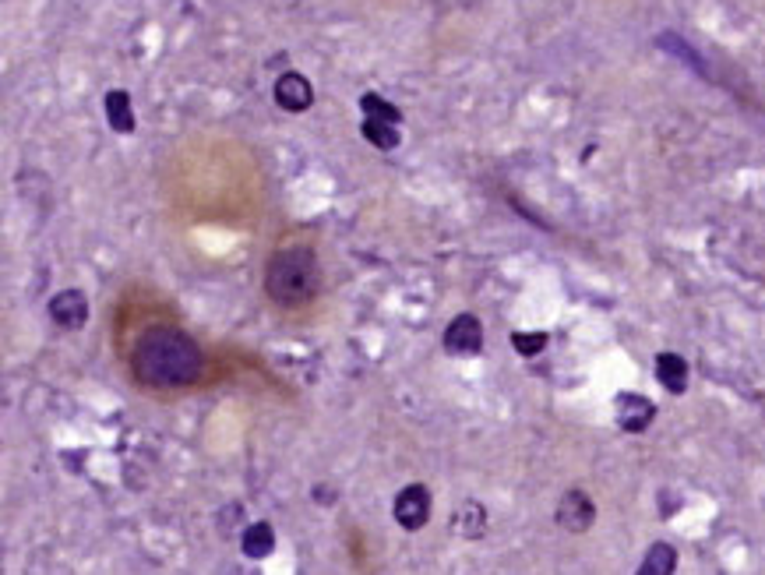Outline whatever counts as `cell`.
Returning a JSON list of instances; mask_svg holds the SVG:
<instances>
[{
  "instance_id": "6da1fadb",
  "label": "cell",
  "mask_w": 765,
  "mask_h": 575,
  "mask_svg": "<svg viewBox=\"0 0 765 575\" xmlns=\"http://www.w3.org/2000/svg\"><path fill=\"white\" fill-rule=\"evenodd\" d=\"M131 367L138 381H145L152 389H180V385H191L198 378L205 357L187 332L173 329V325H152L134 343Z\"/></svg>"
},
{
  "instance_id": "7a4b0ae2",
  "label": "cell",
  "mask_w": 765,
  "mask_h": 575,
  "mask_svg": "<svg viewBox=\"0 0 765 575\" xmlns=\"http://www.w3.org/2000/svg\"><path fill=\"white\" fill-rule=\"evenodd\" d=\"M321 290V265H318V254L304 244H290V247H279V251L268 258V269H265V293L272 304L286 307H304L318 297Z\"/></svg>"
},
{
  "instance_id": "3957f363",
  "label": "cell",
  "mask_w": 765,
  "mask_h": 575,
  "mask_svg": "<svg viewBox=\"0 0 765 575\" xmlns=\"http://www.w3.org/2000/svg\"><path fill=\"white\" fill-rule=\"evenodd\" d=\"M427 519H431V491H427L424 484L402 487L399 498H395V523L413 533V530H424Z\"/></svg>"
},
{
  "instance_id": "277c9868",
  "label": "cell",
  "mask_w": 765,
  "mask_h": 575,
  "mask_svg": "<svg viewBox=\"0 0 765 575\" xmlns=\"http://www.w3.org/2000/svg\"><path fill=\"white\" fill-rule=\"evenodd\" d=\"M50 318L57 329L78 332L85 322H89V300H85V293L82 290H60L57 297L50 300Z\"/></svg>"
},
{
  "instance_id": "5b68a950",
  "label": "cell",
  "mask_w": 765,
  "mask_h": 575,
  "mask_svg": "<svg viewBox=\"0 0 765 575\" xmlns=\"http://www.w3.org/2000/svg\"><path fill=\"white\" fill-rule=\"evenodd\" d=\"M445 346L448 353H459V357H473L483 346V325L476 314H459L452 325L445 329Z\"/></svg>"
},
{
  "instance_id": "8992f818",
  "label": "cell",
  "mask_w": 765,
  "mask_h": 575,
  "mask_svg": "<svg viewBox=\"0 0 765 575\" xmlns=\"http://www.w3.org/2000/svg\"><path fill=\"white\" fill-rule=\"evenodd\" d=\"M275 103L283 106L286 113H304L314 106V85L307 82L304 75H297V71H286V75H279V82H275Z\"/></svg>"
},
{
  "instance_id": "52a82bcc",
  "label": "cell",
  "mask_w": 765,
  "mask_h": 575,
  "mask_svg": "<svg viewBox=\"0 0 765 575\" xmlns=\"http://www.w3.org/2000/svg\"><path fill=\"white\" fill-rule=\"evenodd\" d=\"M614 417H617V424H621L624 431L642 434V431H646L649 424H653V417H656V406L649 403L646 396H639V392H624V396H617Z\"/></svg>"
},
{
  "instance_id": "ba28073f",
  "label": "cell",
  "mask_w": 765,
  "mask_h": 575,
  "mask_svg": "<svg viewBox=\"0 0 765 575\" xmlns=\"http://www.w3.org/2000/svg\"><path fill=\"white\" fill-rule=\"evenodd\" d=\"M593 519H596V505L593 501L586 498V491H568L565 498H561V505H558V523L565 526V530H572V533H586L589 526H593Z\"/></svg>"
},
{
  "instance_id": "9c48e42d",
  "label": "cell",
  "mask_w": 765,
  "mask_h": 575,
  "mask_svg": "<svg viewBox=\"0 0 765 575\" xmlns=\"http://www.w3.org/2000/svg\"><path fill=\"white\" fill-rule=\"evenodd\" d=\"M656 378H660V385L667 392L681 396L688 389V360L677 357V353H660L656 357Z\"/></svg>"
},
{
  "instance_id": "30bf717a",
  "label": "cell",
  "mask_w": 765,
  "mask_h": 575,
  "mask_svg": "<svg viewBox=\"0 0 765 575\" xmlns=\"http://www.w3.org/2000/svg\"><path fill=\"white\" fill-rule=\"evenodd\" d=\"M106 120H110L113 131H120V135H131L134 131V106H131V92L124 89H113L110 96H106Z\"/></svg>"
},
{
  "instance_id": "8fae6325",
  "label": "cell",
  "mask_w": 765,
  "mask_h": 575,
  "mask_svg": "<svg viewBox=\"0 0 765 575\" xmlns=\"http://www.w3.org/2000/svg\"><path fill=\"white\" fill-rule=\"evenodd\" d=\"M247 558H268L275 551V530L268 523H251L240 537Z\"/></svg>"
},
{
  "instance_id": "7c38bea8",
  "label": "cell",
  "mask_w": 765,
  "mask_h": 575,
  "mask_svg": "<svg viewBox=\"0 0 765 575\" xmlns=\"http://www.w3.org/2000/svg\"><path fill=\"white\" fill-rule=\"evenodd\" d=\"M674 568H677V551L660 540V544H653L646 551V558H642L635 575H674Z\"/></svg>"
},
{
  "instance_id": "4fadbf2b",
  "label": "cell",
  "mask_w": 765,
  "mask_h": 575,
  "mask_svg": "<svg viewBox=\"0 0 765 575\" xmlns=\"http://www.w3.org/2000/svg\"><path fill=\"white\" fill-rule=\"evenodd\" d=\"M455 530H459L466 540L480 537V533L487 530V512H483V505H476V501H466V505L455 512Z\"/></svg>"
},
{
  "instance_id": "5bb4252c",
  "label": "cell",
  "mask_w": 765,
  "mask_h": 575,
  "mask_svg": "<svg viewBox=\"0 0 765 575\" xmlns=\"http://www.w3.org/2000/svg\"><path fill=\"white\" fill-rule=\"evenodd\" d=\"M360 110H364L367 120H381V124H395V127H399V120H402L399 106H392L388 99H381L378 92H364V96H360Z\"/></svg>"
},
{
  "instance_id": "9a60e30c",
  "label": "cell",
  "mask_w": 765,
  "mask_h": 575,
  "mask_svg": "<svg viewBox=\"0 0 765 575\" xmlns=\"http://www.w3.org/2000/svg\"><path fill=\"white\" fill-rule=\"evenodd\" d=\"M364 138L367 142L374 145V149H381V152H392V149H399V142H402V135H399V127L395 124H381V120H364Z\"/></svg>"
},
{
  "instance_id": "2e32d148",
  "label": "cell",
  "mask_w": 765,
  "mask_h": 575,
  "mask_svg": "<svg viewBox=\"0 0 765 575\" xmlns=\"http://www.w3.org/2000/svg\"><path fill=\"white\" fill-rule=\"evenodd\" d=\"M512 346H515V353H522V357H536V353L547 350V332H515Z\"/></svg>"
}]
</instances>
